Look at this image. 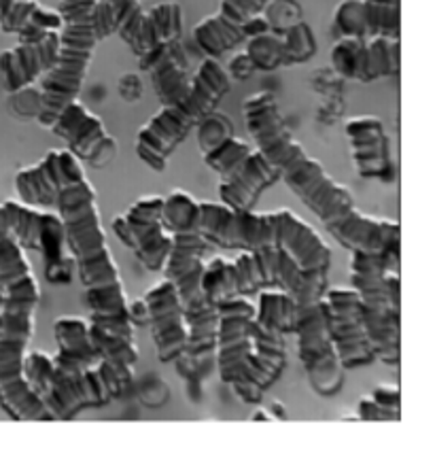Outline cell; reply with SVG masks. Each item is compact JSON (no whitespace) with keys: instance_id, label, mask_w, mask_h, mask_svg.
Returning a JSON list of instances; mask_svg holds the SVG:
<instances>
[{"instance_id":"6da1fadb","label":"cell","mask_w":435,"mask_h":465,"mask_svg":"<svg viewBox=\"0 0 435 465\" xmlns=\"http://www.w3.org/2000/svg\"><path fill=\"white\" fill-rule=\"evenodd\" d=\"M242 113L255 147L266 155L293 196L323 223L331 238H336L340 247L363 253L400 255V223L370 217L357 209L352 193L331 179L323 164L295 141L272 92L249 96Z\"/></svg>"},{"instance_id":"7a4b0ae2","label":"cell","mask_w":435,"mask_h":465,"mask_svg":"<svg viewBox=\"0 0 435 465\" xmlns=\"http://www.w3.org/2000/svg\"><path fill=\"white\" fill-rule=\"evenodd\" d=\"M55 215L64 230V242L77 262L85 300L90 306V336L103 360L134 370L138 347L134 323L119 268L100 222L98 198L87 177L73 181L55 200Z\"/></svg>"},{"instance_id":"3957f363","label":"cell","mask_w":435,"mask_h":465,"mask_svg":"<svg viewBox=\"0 0 435 465\" xmlns=\"http://www.w3.org/2000/svg\"><path fill=\"white\" fill-rule=\"evenodd\" d=\"M41 289L15 238H0V406L15 420H54L24 372Z\"/></svg>"},{"instance_id":"277c9868","label":"cell","mask_w":435,"mask_h":465,"mask_svg":"<svg viewBox=\"0 0 435 465\" xmlns=\"http://www.w3.org/2000/svg\"><path fill=\"white\" fill-rule=\"evenodd\" d=\"M192 223L206 242L230 251H285L306 274L327 279L331 249L317 230L292 211H234L222 203L193 200Z\"/></svg>"},{"instance_id":"5b68a950","label":"cell","mask_w":435,"mask_h":465,"mask_svg":"<svg viewBox=\"0 0 435 465\" xmlns=\"http://www.w3.org/2000/svg\"><path fill=\"white\" fill-rule=\"evenodd\" d=\"M279 331L255 319L244 295L217 302V370L223 385L244 404H260L287 366V344Z\"/></svg>"},{"instance_id":"8992f818","label":"cell","mask_w":435,"mask_h":465,"mask_svg":"<svg viewBox=\"0 0 435 465\" xmlns=\"http://www.w3.org/2000/svg\"><path fill=\"white\" fill-rule=\"evenodd\" d=\"M202 287L214 304L223 298L249 295L276 289L298 302L321 300L327 289V279L306 274L298 262L285 251H242L236 260L214 257L206 262L202 274Z\"/></svg>"},{"instance_id":"52a82bcc","label":"cell","mask_w":435,"mask_h":465,"mask_svg":"<svg viewBox=\"0 0 435 465\" xmlns=\"http://www.w3.org/2000/svg\"><path fill=\"white\" fill-rule=\"evenodd\" d=\"M198 147L219 177L222 204L234 211L255 209L262 193L279 181L274 166L257 147L234 134L230 117L211 113L198 125Z\"/></svg>"},{"instance_id":"ba28073f","label":"cell","mask_w":435,"mask_h":465,"mask_svg":"<svg viewBox=\"0 0 435 465\" xmlns=\"http://www.w3.org/2000/svg\"><path fill=\"white\" fill-rule=\"evenodd\" d=\"M228 90V71H225L219 60L206 58L200 64V71L193 74L192 85H189L185 96L174 100L173 104L162 106V111L138 130V160L153 173L166 171L170 155L185 141L189 132L198 128L202 119L217 109V104L222 103Z\"/></svg>"},{"instance_id":"9c48e42d","label":"cell","mask_w":435,"mask_h":465,"mask_svg":"<svg viewBox=\"0 0 435 465\" xmlns=\"http://www.w3.org/2000/svg\"><path fill=\"white\" fill-rule=\"evenodd\" d=\"M351 287L378 361L397 368L401 360L400 255L351 251Z\"/></svg>"},{"instance_id":"30bf717a","label":"cell","mask_w":435,"mask_h":465,"mask_svg":"<svg viewBox=\"0 0 435 465\" xmlns=\"http://www.w3.org/2000/svg\"><path fill=\"white\" fill-rule=\"evenodd\" d=\"M24 372L54 420H73L87 408L109 404L132 381L130 370L113 366L106 360L79 372H60L52 357L39 351H28Z\"/></svg>"},{"instance_id":"8fae6325","label":"cell","mask_w":435,"mask_h":465,"mask_svg":"<svg viewBox=\"0 0 435 465\" xmlns=\"http://www.w3.org/2000/svg\"><path fill=\"white\" fill-rule=\"evenodd\" d=\"M94 0H60V49L52 71L41 81L39 124L52 128L62 109L79 100L98 39L92 28Z\"/></svg>"},{"instance_id":"7c38bea8","label":"cell","mask_w":435,"mask_h":465,"mask_svg":"<svg viewBox=\"0 0 435 465\" xmlns=\"http://www.w3.org/2000/svg\"><path fill=\"white\" fill-rule=\"evenodd\" d=\"M293 334L298 336L300 360L312 391L323 398L338 395L344 382V368L327 330L321 300L300 302Z\"/></svg>"},{"instance_id":"4fadbf2b","label":"cell","mask_w":435,"mask_h":465,"mask_svg":"<svg viewBox=\"0 0 435 465\" xmlns=\"http://www.w3.org/2000/svg\"><path fill=\"white\" fill-rule=\"evenodd\" d=\"M162 211V196H143L111 223L119 242L130 249L151 272H162L166 266L170 244H173V236L163 225Z\"/></svg>"},{"instance_id":"5bb4252c","label":"cell","mask_w":435,"mask_h":465,"mask_svg":"<svg viewBox=\"0 0 435 465\" xmlns=\"http://www.w3.org/2000/svg\"><path fill=\"white\" fill-rule=\"evenodd\" d=\"M111 7L115 35L138 58L162 43L179 39L183 9L179 3H162L151 11L143 9V0H106Z\"/></svg>"},{"instance_id":"9a60e30c","label":"cell","mask_w":435,"mask_h":465,"mask_svg":"<svg viewBox=\"0 0 435 465\" xmlns=\"http://www.w3.org/2000/svg\"><path fill=\"white\" fill-rule=\"evenodd\" d=\"M321 304H323L327 330H330L331 342L338 351L342 368L359 370L371 366L376 361V355L370 344L355 289H325Z\"/></svg>"},{"instance_id":"2e32d148","label":"cell","mask_w":435,"mask_h":465,"mask_svg":"<svg viewBox=\"0 0 435 465\" xmlns=\"http://www.w3.org/2000/svg\"><path fill=\"white\" fill-rule=\"evenodd\" d=\"M400 39L391 36H370V39L342 36L330 52L333 71L363 84L395 77L400 73Z\"/></svg>"},{"instance_id":"e0dca14e","label":"cell","mask_w":435,"mask_h":465,"mask_svg":"<svg viewBox=\"0 0 435 465\" xmlns=\"http://www.w3.org/2000/svg\"><path fill=\"white\" fill-rule=\"evenodd\" d=\"M85 177L84 164L68 149H52L39 164L15 174L17 203L36 211L55 209V200L68 183Z\"/></svg>"},{"instance_id":"ac0fdd59","label":"cell","mask_w":435,"mask_h":465,"mask_svg":"<svg viewBox=\"0 0 435 465\" xmlns=\"http://www.w3.org/2000/svg\"><path fill=\"white\" fill-rule=\"evenodd\" d=\"M49 130L68 144V151L79 162L103 168L117 155V143L106 132L104 124L79 100L62 109Z\"/></svg>"},{"instance_id":"d6986e66","label":"cell","mask_w":435,"mask_h":465,"mask_svg":"<svg viewBox=\"0 0 435 465\" xmlns=\"http://www.w3.org/2000/svg\"><path fill=\"white\" fill-rule=\"evenodd\" d=\"M144 312H147L151 334H153L157 360L173 363L181 360L187 344V323L183 304L176 289L166 276L144 293Z\"/></svg>"},{"instance_id":"ffe728a7","label":"cell","mask_w":435,"mask_h":465,"mask_svg":"<svg viewBox=\"0 0 435 465\" xmlns=\"http://www.w3.org/2000/svg\"><path fill=\"white\" fill-rule=\"evenodd\" d=\"M268 3L270 0H222L217 14L193 28V43L206 58L219 60L242 41L244 33Z\"/></svg>"},{"instance_id":"44dd1931","label":"cell","mask_w":435,"mask_h":465,"mask_svg":"<svg viewBox=\"0 0 435 465\" xmlns=\"http://www.w3.org/2000/svg\"><path fill=\"white\" fill-rule=\"evenodd\" d=\"M0 238H15L24 249L41 251L52 260L60 257L64 230L52 211H36L22 203L0 204Z\"/></svg>"},{"instance_id":"7402d4cb","label":"cell","mask_w":435,"mask_h":465,"mask_svg":"<svg viewBox=\"0 0 435 465\" xmlns=\"http://www.w3.org/2000/svg\"><path fill=\"white\" fill-rule=\"evenodd\" d=\"M338 33L355 39H400L401 0H342L333 15Z\"/></svg>"},{"instance_id":"603a6c76","label":"cell","mask_w":435,"mask_h":465,"mask_svg":"<svg viewBox=\"0 0 435 465\" xmlns=\"http://www.w3.org/2000/svg\"><path fill=\"white\" fill-rule=\"evenodd\" d=\"M60 49V30L49 33L41 41L17 43L0 55V74L7 92H20L36 79L45 77L55 64Z\"/></svg>"},{"instance_id":"cb8c5ba5","label":"cell","mask_w":435,"mask_h":465,"mask_svg":"<svg viewBox=\"0 0 435 465\" xmlns=\"http://www.w3.org/2000/svg\"><path fill=\"white\" fill-rule=\"evenodd\" d=\"M183 54L185 52L181 49L179 39H173L138 58L143 71L151 74L155 94L163 106L185 96L192 85V79L187 74V60Z\"/></svg>"},{"instance_id":"d4e9b609","label":"cell","mask_w":435,"mask_h":465,"mask_svg":"<svg viewBox=\"0 0 435 465\" xmlns=\"http://www.w3.org/2000/svg\"><path fill=\"white\" fill-rule=\"evenodd\" d=\"M55 341L58 355L54 357V366L60 372H79L98 366L103 355L90 336V323L79 317H60L55 322Z\"/></svg>"},{"instance_id":"484cf974","label":"cell","mask_w":435,"mask_h":465,"mask_svg":"<svg viewBox=\"0 0 435 465\" xmlns=\"http://www.w3.org/2000/svg\"><path fill=\"white\" fill-rule=\"evenodd\" d=\"M351 143L355 144V158L359 166V174L363 179H381L391 181L393 171H391L389 153L384 155V132L381 119L376 117H357L349 119L346 124Z\"/></svg>"},{"instance_id":"4316f807","label":"cell","mask_w":435,"mask_h":465,"mask_svg":"<svg viewBox=\"0 0 435 465\" xmlns=\"http://www.w3.org/2000/svg\"><path fill=\"white\" fill-rule=\"evenodd\" d=\"M295 315H298V304L292 295L276 289L260 292V304L255 308V319L266 330L279 331L282 336L293 334Z\"/></svg>"},{"instance_id":"83f0119b","label":"cell","mask_w":435,"mask_h":465,"mask_svg":"<svg viewBox=\"0 0 435 465\" xmlns=\"http://www.w3.org/2000/svg\"><path fill=\"white\" fill-rule=\"evenodd\" d=\"M304 43H312V39L304 26H298L287 36V43L270 39V36H257L253 43H249V55H253L257 66L270 68L287 62V54L311 55L312 49H304Z\"/></svg>"},{"instance_id":"f1b7e54d","label":"cell","mask_w":435,"mask_h":465,"mask_svg":"<svg viewBox=\"0 0 435 465\" xmlns=\"http://www.w3.org/2000/svg\"><path fill=\"white\" fill-rule=\"evenodd\" d=\"M359 419L361 420H400L401 404L400 389L397 387H376L370 398L359 404Z\"/></svg>"},{"instance_id":"f546056e","label":"cell","mask_w":435,"mask_h":465,"mask_svg":"<svg viewBox=\"0 0 435 465\" xmlns=\"http://www.w3.org/2000/svg\"><path fill=\"white\" fill-rule=\"evenodd\" d=\"M92 28L94 35H96L98 41L106 39V36L115 35V24H113V15H111V7L106 0H94L92 7Z\"/></svg>"}]
</instances>
